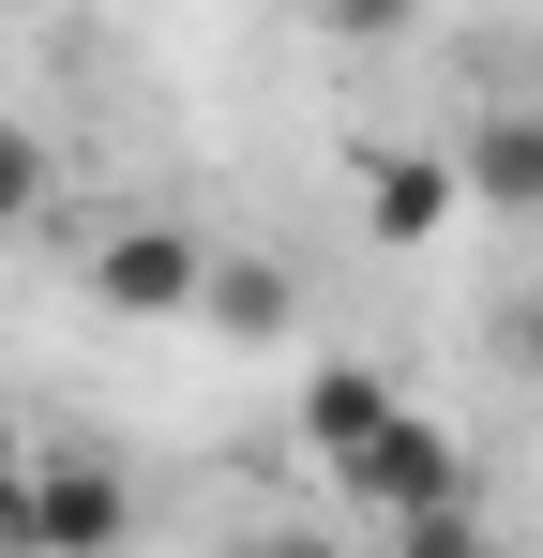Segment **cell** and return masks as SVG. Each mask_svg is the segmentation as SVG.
Segmentation results:
<instances>
[{"mask_svg": "<svg viewBox=\"0 0 543 558\" xmlns=\"http://www.w3.org/2000/svg\"><path fill=\"white\" fill-rule=\"evenodd\" d=\"M15 468H31V453H15V423H0V513H15Z\"/></svg>", "mask_w": 543, "mask_h": 558, "instance_id": "cell-12", "label": "cell"}, {"mask_svg": "<svg viewBox=\"0 0 543 558\" xmlns=\"http://www.w3.org/2000/svg\"><path fill=\"white\" fill-rule=\"evenodd\" d=\"M0 544H15V558H121V544H136V483H121L106 453H31Z\"/></svg>", "mask_w": 543, "mask_h": 558, "instance_id": "cell-1", "label": "cell"}, {"mask_svg": "<svg viewBox=\"0 0 543 558\" xmlns=\"http://www.w3.org/2000/svg\"><path fill=\"white\" fill-rule=\"evenodd\" d=\"M196 317L242 332V348H287V332H302V272H272V257H212V272H196Z\"/></svg>", "mask_w": 543, "mask_h": 558, "instance_id": "cell-5", "label": "cell"}, {"mask_svg": "<svg viewBox=\"0 0 543 558\" xmlns=\"http://www.w3.org/2000/svg\"><path fill=\"white\" fill-rule=\"evenodd\" d=\"M452 196L543 211V92H529V106H483V121H468V151H452Z\"/></svg>", "mask_w": 543, "mask_h": 558, "instance_id": "cell-4", "label": "cell"}, {"mask_svg": "<svg viewBox=\"0 0 543 558\" xmlns=\"http://www.w3.org/2000/svg\"><path fill=\"white\" fill-rule=\"evenodd\" d=\"M362 211H377V242H438L452 227V167L438 151H362Z\"/></svg>", "mask_w": 543, "mask_h": 558, "instance_id": "cell-6", "label": "cell"}, {"mask_svg": "<svg viewBox=\"0 0 543 558\" xmlns=\"http://www.w3.org/2000/svg\"><path fill=\"white\" fill-rule=\"evenodd\" d=\"M196 227H167V211H136V227H106L90 242V302H121V317H196Z\"/></svg>", "mask_w": 543, "mask_h": 558, "instance_id": "cell-3", "label": "cell"}, {"mask_svg": "<svg viewBox=\"0 0 543 558\" xmlns=\"http://www.w3.org/2000/svg\"><path fill=\"white\" fill-rule=\"evenodd\" d=\"M393 558H498V544H483V513L452 498V513H408V529H393Z\"/></svg>", "mask_w": 543, "mask_h": 558, "instance_id": "cell-9", "label": "cell"}, {"mask_svg": "<svg viewBox=\"0 0 543 558\" xmlns=\"http://www.w3.org/2000/svg\"><path fill=\"white\" fill-rule=\"evenodd\" d=\"M46 196H61L46 136H15V121H0V242H15V227H46Z\"/></svg>", "mask_w": 543, "mask_h": 558, "instance_id": "cell-8", "label": "cell"}, {"mask_svg": "<svg viewBox=\"0 0 543 558\" xmlns=\"http://www.w3.org/2000/svg\"><path fill=\"white\" fill-rule=\"evenodd\" d=\"M333 483H348V498H377V513L408 529V513H452V498H468V453H452L423 408H393V423H377V438H362Z\"/></svg>", "mask_w": 543, "mask_h": 558, "instance_id": "cell-2", "label": "cell"}, {"mask_svg": "<svg viewBox=\"0 0 543 558\" xmlns=\"http://www.w3.org/2000/svg\"><path fill=\"white\" fill-rule=\"evenodd\" d=\"M257 558H348V544H257Z\"/></svg>", "mask_w": 543, "mask_h": 558, "instance_id": "cell-13", "label": "cell"}, {"mask_svg": "<svg viewBox=\"0 0 543 558\" xmlns=\"http://www.w3.org/2000/svg\"><path fill=\"white\" fill-rule=\"evenodd\" d=\"M514 363H529V377H543V302H529V317H514Z\"/></svg>", "mask_w": 543, "mask_h": 558, "instance_id": "cell-11", "label": "cell"}, {"mask_svg": "<svg viewBox=\"0 0 543 558\" xmlns=\"http://www.w3.org/2000/svg\"><path fill=\"white\" fill-rule=\"evenodd\" d=\"M393 408H408V392H393V377H377V363H317V377H302V438H317V453H333V468H348L362 438L393 423Z\"/></svg>", "mask_w": 543, "mask_h": 558, "instance_id": "cell-7", "label": "cell"}, {"mask_svg": "<svg viewBox=\"0 0 543 558\" xmlns=\"http://www.w3.org/2000/svg\"><path fill=\"white\" fill-rule=\"evenodd\" d=\"M317 31H348V46H393V31H423V0H317Z\"/></svg>", "mask_w": 543, "mask_h": 558, "instance_id": "cell-10", "label": "cell"}]
</instances>
